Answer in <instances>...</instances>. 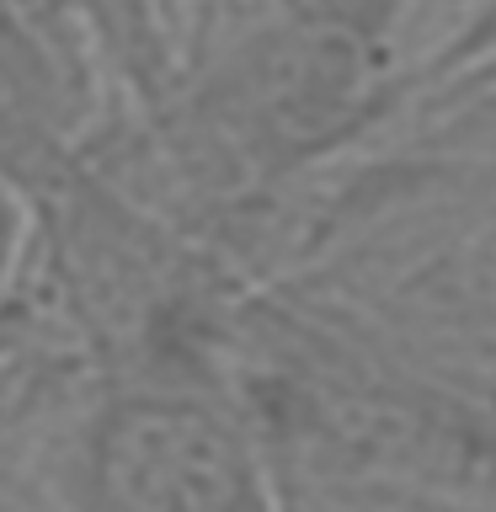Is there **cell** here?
<instances>
[{"label":"cell","mask_w":496,"mask_h":512,"mask_svg":"<svg viewBox=\"0 0 496 512\" xmlns=\"http://www.w3.org/2000/svg\"><path fill=\"white\" fill-rule=\"evenodd\" d=\"M112 512H246L251 464L214 406L182 395L123 400L96 438Z\"/></svg>","instance_id":"obj_1"}]
</instances>
